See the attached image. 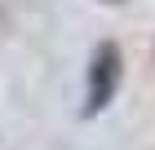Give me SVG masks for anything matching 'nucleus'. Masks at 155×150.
Returning <instances> with one entry per match:
<instances>
[{
	"label": "nucleus",
	"mask_w": 155,
	"mask_h": 150,
	"mask_svg": "<svg viewBox=\"0 0 155 150\" xmlns=\"http://www.w3.org/2000/svg\"><path fill=\"white\" fill-rule=\"evenodd\" d=\"M124 80V53L115 40H102L84 66V115H102Z\"/></svg>",
	"instance_id": "f257e3e1"
},
{
	"label": "nucleus",
	"mask_w": 155,
	"mask_h": 150,
	"mask_svg": "<svg viewBox=\"0 0 155 150\" xmlns=\"http://www.w3.org/2000/svg\"><path fill=\"white\" fill-rule=\"evenodd\" d=\"M107 5H120V0H107Z\"/></svg>",
	"instance_id": "f03ea898"
}]
</instances>
